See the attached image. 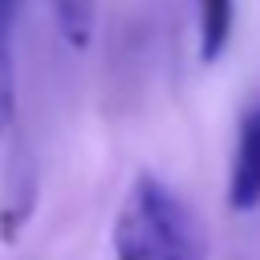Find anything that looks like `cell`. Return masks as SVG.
Wrapping results in <instances>:
<instances>
[{
  "label": "cell",
  "instance_id": "8992f818",
  "mask_svg": "<svg viewBox=\"0 0 260 260\" xmlns=\"http://www.w3.org/2000/svg\"><path fill=\"white\" fill-rule=\"evenodd\" d=\"M20 4H24V0H0V16L16 24V16H20Z\"/></svg>",
  "mask_w": 260,
  "mask_h": 260
},
{
  "label": "cell",
  "instance_id": "3957f363",
  "mask_svg": "<svg viewBox=\"0 0 260 260\" xmlns=\"http://www.w3.org/2000/svg\"><path fill=\"white\" fill-rule=\"evenodd\" d=\"M199 16H195V28H199V57L211 65L228 53L232 45V28H236V0H195Z\"/></svg>",
  "mask_w": 260,
  "mask_h": 260
},
{
  "label": "cell",
  "instance_id": "7a4b0ae2",
  "mask_svg": "<svg viewBox=\"0 0 260 260\" xmlns=\"http://www.w3.org/2000/svg\"><path fill=\"white\" fill-rule=\"evenodd\" d=\"M228 207L248 215L260 207V102L244 110L232 167H228Z\"/></svg>",
  "mask_w": 260,
  "mask_h": 260
},
{
  "label": "cell",
  "instance_id": "6da1fadb",
  "mask_svg": "<svg viewBox=\"0 0 260 260\" xmlns=\"http://www.w3.org/2000/svg\"><path fill=\"white\" fill-rule=\"evenodd\" d=\"M114 260H207V232L191 203L142 171L114 215Z\"/></svg>",
  "mask_w": 260,
  "mask_h": 260
},
{
  "label": "cell",
  "instance_id": "277c9868",
  "mask_svg": "<svg viewBox=\"0 0 260 260\" xmlns=\"http://www.w3.org/2000/svg\"><path fill=\"white\" fill-rule=\"evenodd\" d=\"M53 16H57V28H61L65 45L89 49L93 20H98V0H53Z\"/></svg>",
  "mask_w": 260,
  "mask_h": 260
},
{
  "label": "cell",
  "instance_id": "5b68a950",
  "mask_svg": "<svg viewBox=\"0 0 260 260\" xmlns=\"http://www.w3.org/2000/svg\"><path fill=\"white\" fill-rule=\"evenodd\" d=\"M12 20L0 16V134L12 126L16 114V69H12Z\"/></svg>",
  "mask_w": 260,
  "mask_h": 260
}]
</instances>
